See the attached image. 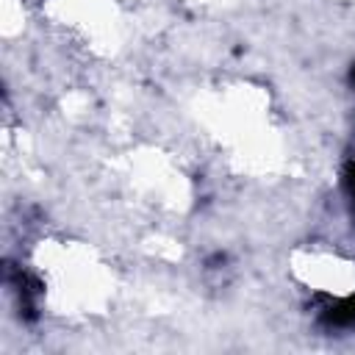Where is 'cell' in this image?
<instances>
[{
    "label": "cell",
    "mask_w": 355,
    "mask_h": 355,
    "mask_svg": "<svg viewBox=\"0 0 355 355\" xmlns=\"http://www.w3.org/2000/svg\"><path fill=\"white\" fill-rule=\"evenodd\" d=\"M347 189H349V197H352V202H355V164H352L349 172H347Z\"/></svg>",
    "instance_id": "7a4b0ae2"
},
{
    "label": "cell",
    "mask_w": 355,
    "mask_h": 355,
    "mask_svg": "<svg viewBox=\"0 0 355 355\" xmlns=\"http://www.w3.org/2000/svg\"><path fill=\"white\" fill-rule=\"evenodd\" d=\"M322 319H324L330 327H352V324H355V297L333 300V302L322 311Z\"/></svg>",
    "instance_id": "6da1fadb"
},
{
    "label": "cell",
    "mask_w": 355,
    "mask_h": 355,
    "mask_svg": "<svg viewBox=\"0 0 355 355\" xmlns=\"http://www.w3.org/2000/svg\"><path fill=\"white\" fill-rule=\"evenodd\" d=\"M352 83H355V69H352Z\"/></svg>",
    "instance_id": "3957f363"
}]
</instances>
